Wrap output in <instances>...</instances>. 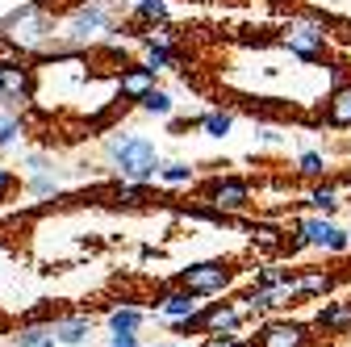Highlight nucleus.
Listing matches in <instances>:
<instances>
[{"mask_svg":"<svg viewBox=\"0 0 351 347\" xmlns=\"http://www.w3.org/2000/svg\"><path fill=\"white\" fill-rule=\"evenodd\" d=\"M335 289H339V276L330 268H297V301L330 297Z\"/></svg>","mask_w":351,"mask_h":347,"instance_id":"16","label":"nucleus"},{"mask_svg":"<svg viewBox=\"0 0 351 347\" xmlns=\"http://www.w3.org/2000/svg\"><path fill=\"white\" fill-rule=\"evenodd\" d=\"M109 347H147L138 331H130V335H109Z\"/></svg>","mask_w":351,"mask_h":347,"instance_id":"35","label":"nucleus"},{"mask_svg":"<svg viewBox=\"0 0 351 347\" xmlns=\"http://www.w3.org/2000/svg\"><path fill=\"white\" fill-rule=\"evenodd\" d=\"M159 347H180V343H159Z\"/></svg>","mask_w":351,"mask_h":347,"instance_id":"39","label":"nucleus"},{"mask_svg":"<svg viewBox=\"0 0 351 347\" xmlns=\"http://www.w3.org/2000/svg\"><path fill=\"white\" fill-rule=\"evenodd\" d=\"M201 306H205V301H201V297H193V293H189V289H180V285H171V289H159V293H155V314H159L167 326L193 322V318L201 314Z\"/></svg>","mask_w":351,"mask_h":347,"instance_id":"11","label":"nucleus"},{"mask_svg":"<svg viewBox=\"0 0 351 347\" xmlns=\"http://www.w3.org/2000/svg\"><path fill=\"white\" fill-rule=\"evenodd\" d=\"M0 38H9L21 55H42L51 47L59 51V17L38 0H25L0 21Z\"/></svg>","mask_w":351,"mask_h":347,"instance_id":"2","label":"nucleus"},{"mask_svg":"<svg viewBox=\"0 0 351 347\" xmlns=\"http://www.w3.org/2000/svg\"><path fill=\"white\" fill-rule=\"evenodd\" d=\"M326 171H330V155L326 151H301L297 155V176H305V180H326Z\"/></svg>","mask_w":351,"mask_h":347,"instance_id":"25","label":"nucleus"},{"mask_svg":"<svg viewBox=\"0 0 351 347\" xmlns=\"http://www.w3.org/2000/svg\"><path fill=\"white\" fill-rule=\"evenodd\" d=\"M339 189H343V197H347V193H351V167H347V171H343V180H339Z\"/></svg>","mask_w":351,"mask_h":347,"instance_id":"37","label":"nucleus"},{"mask_svg":"<svg viewBox=\"0 0 351 347\" xmlns=\"http://www.w3.org/2000/svg\"><path fill=\"white\" fill-rule=\"evenodd\" d=\"M113 205H121V209H147V205H151V184L117 180V184H113Z\"/></svg>","mask_w":351,"mask_h":347,"instance_id":"22","label":"nucleus"},{"mask_svg":"<svg viewBox=\"0 0 351 347\" xmlns=\"http://www.w3.org/2000/svg\"><path fill=\"white\" fill-rule=\"evenodd\" d=\"M113 34H117L113 9L101 5V0H84V5H75L67 13V21H59V47L63 51H88V47H97V42H105Z\"/></svg>","mask_w":351,"mask_h":347,"instance_id":"4","label":"nucleus"},{"mask_svg":"<svg viewBox=\"0 0 351 347\" xmlns=\"http://www.w3.org/2000/svg\"><path fill=\"white\" fill-rule=\"evenodd\" d=\"M38 101V67L29 59H9L0 63V105L9 113H25Z\"/></svg>","mask_w":351,"mask_h":347,"instance_id":"6","label":"nucleus"},{"mask_svg":"<svg viewBox=\"0 0 351 347\" xmlns=\"http://www.w3.org/2000/svg\"><path fill=\"white\" fill-rule=\"evenodd\" d=\"M247 326V314L239 310V301H205L201 314L180 331V335H239Z\"/></svg>","mask_w":351,"mask_h":347,"instance_id":"10","label":"nucleus"},{"mask_svg":"<svg viewBox=\"0 0 351 347\" xmlns=\"http://www.w3.org/2000/svg\"><path fill=\"white\" fill-rule=\"evenodd\" d=\"M247 235H251V251H255L259 259H276V255L285 251V239H289V230L276 226V222H255Z\"/></svg>","mask_w":351,"mask_h":347,"instance_id":"18","label":"nucleus"},{"mask_svg":"<svg viewBox=\"0 0 351 347\" xmlns=\"http://www.w3.org/2000/svg\"><path fill=\"white\" fill-rule=\"evenodd\" d=\"M305 209L310 213H322V218H335V213L343 209V189L339 180H314L310 189H305Z\"/></svg>","mask_w":351,"mask_h":347,"instance_id":"15","label":"nucleus"},{"mask_svg":"<svg viewBox=\"0 0 351 347\" xmlns=\"http://www.w3.org/2000/svg\"><path fill=\"white\" fill-rule=\"evenodd\" d=\"M197 5H213V0H197Z\"/></svg>","mask_w":351,"mask_h":347,"instance_id":"40","label":"nucleus"},{"mask_svg":"<svg viewBox=\"0 0 351 347\" xmlns=\"http://www.w3.org/2000/svg\"><path fill=\"white\" fill-rule=\"evenodd\" d=\"M272 5H297V0H272Z\"/></svg>","mask_w":351,"mask_h":347,"instance_id":"38","label":"nucleus"},{"mask_svg":"<svg viewBox=\"0 0 351 347\" xmlns=\"http://www.w3.org/2000/svg\"><path fill=\"white\" fill-rule=\"evenodd\" d=\"M138 42H155V47H180V29H176L171 21L138 25Z\"/></svg>","mask_w":351,"mask_h":347,"instance_id":"28","label":"nucleus"},{"mask_svg":"<svg viewBox=\"0 0 351 347\" xmlns=\"http://www.w3.org/2000/svg\"><path fill=\"white\" fill-rule=\"evenodd\" d=\"M17 189H21V176H17L13 167H5V163H0V201H5V197H13Z\"/></svg>","mask_w":351,"mask_h":347,"instance_id":"33","label":"nucleus"},{"mask_svg":"<svg viewBox=\"0 0 351 347\" xmlns=\"http://www.w3.org/2000/svg\"><path fill=\"white\" fill-rule=\"evenodd\" d=\"M21 134H25V117H17V113H9V109H0V151L17 147Z\"/></svg>","mask_w":351,"mask_h":347,"instance_id":"29","label":"nucleus"},{"mask_svg":"<svg viewBox=\"0 0 351 347\" xmlns=\"http://www.w3.org/2000/svg\"><path fill=\"white\" fill-rule=\"evenodd\" d=\"M280 47H285L297 63H305V67L326 63V59H330V17L318 13V9L297 13V17L280 29Z\"/></svg>","mask_w":351,"mask_h":347,"instance_id":"3","label":"nucleus"},{"mask_svg":"<svg viewBox=\"0 0 351 347\" xmlns=\"http://www.w3.org/2000/svg\"><path fill=\"white\" fill-rule=\"evenodd\" d=\"M151 88H159V71H151L147 63H125V67H117V101L121 105H138Z\"/></svg>","mask_w":351,"mask_h":347,"instance_id":"12","label":"nucleus"},{"mask_svg":"<svg viewBox=\"0 0 351 347\" xmlns=\"http://www.w3.org/2000/svg\"><path fill=\"white\" fill-rule=\"evenodd\" d=\"M93 314H59L55 322H51V331H55V339L63 343V347H84L88 339H93Z\"/></svg>","mask_w":351,"mask_h":347,"instance_id":"17","label":"nucleus"},{"mask_svg":"<svg viewBox=\"0 0 351 347\" xmlns=\"http://www.w3.org/2000/svg\"><path fill=\"white\" fill-rule=\"evenodd\" d=\"M101 155L117 171V180H134V184H155L159 163H163L155 139L143 134V130H113L101 143Z\"/></svg>","mask_w":351,"mask_h":347,"instance_id":"1","label":"nucleus"},{"mask_svg":"<svg viewBox=\"0 0 351 347\" xmlns=\"http://www.w3.org/2000/svg\"><path fill=\"white\" fill-rule=\"evenodd\" d=\"M201 347H251L247 339H239V335H205V343Z\"/></svg>","mask_w":351,"mask_h":347,"instance_id":"34","label":"nucleus"},{"mask_svg":"<svg viewBox=\"0 0 351 347\" xmlns=\"http://www.w3.org/2000/svg\"><path fill=\"white\" fill-rule=\"evenodd\" d=\"M201 205H209L217 213H226V218H234V213H247L255 205V189L243 176H209L201 184Z\"/></svg>","mask_w":351,"mask_h":347,"instance_id":"8","label":"nucleus"},{"mask_svg":"<svg viewBox=\"0 0 351 347\" xmlns=\"http://www.w3.org/2000/svg\"><path fill=\"white\" fill-rule=\"evenodd\" d=\"M293 272H297V268H280L276 259H263V264L251 268V285H255V289H272V285H285Z\"/></svg>","mask_w":351,"mask_h":347,"instance_id":"26","label":"nucleus"},{"mask_svg":"<svg viewBox=\"0 0 351 347\" xmlns=\"http://www.w3.org/2000/svg\"><path fill=\"white\" fill-rule=\"evenodd\" d=\"M259 143H263V147H276V143H280V130H272V125H259Z\"/></svg>","mask_w":351,"mask_h":347,"instance_id":"36","label":"nucleus"},{"mask_svg":"<svg viewBox=\"0 0 351 347\" xmlns=\"http://www.w3.org/2000/svg\"><path fill=\"white\" fill-rule=\"evenodd\" d=\"M13 347H59L51 326H21V335L13 339Z\"/></svg>","mask_w":351,"mask_h":347,"instance_id":"31","label":"nucleus"},{"mask_svg":"<svg viewBox=\"0 0 351 347\" xmlns=\"http://www.w3.org/2000/svg\"><path fill=\"white\" fill-rule=\"evenodd\" d=\"M239 280V268L230 264V259H193L189 268L176 272V285L189 289L193 297L201 301H213V297H226Z\"/></svg>","mask_w":351,"mask_h":347,"instance_id":"5","label":"nucleus"},{"mask_svg":"<svg viewBox=\"0 0 351 347\" xmlns=\"http://www.w3.org/2000/svg\"><path fill=\"white\" fill-rule=\"evenodd\" d=\"M147 310L143 306H130V301H121V306H113L109 314H105V326H109V335H130V331H143L147 326Z\"/></svg>","mask_w":351,"mask_h":347,"instance_id":"19","label":"nucleus"},{"mask_svg":"<svg viewBox=\"0 0 351 347\" xmlns=\"http://www.w3.org/2000/svg\"><path fill=\"white\" fill-rule=\"evenodd\" d=\"M318 335H351V297H326V306L310 322Z\"/></svg>","mask_w":351,"mask_h":347,"instance_id":"14","label":"nucleus"},{"mask_svg":"<svg viewBox=\"0 0 351 347\" xmlns=\"http://www.w3.org/2000/svg\"><path fill=\"white\" fill-rule=\"evenodd\" d=\"M314 343V326L310 322H297V318H263L251 335V347H310Z\"/></svg>","mask_w":351,"mask_h":347,"instance_id":"9","label":"nucleus"},{"mask_svg":"<svg viewBox=\"0 0 351 347\" xmlns=\"http://www.w3.org/2000/svg\"><path fill=\"white\" fill-rule=\"evenodd\" d=\"M155 180L167 184V189H193V184H197V167H193L189 159H163Z\"/></svg>","mask_w":351,"mask_h":347,"instance_id":"20","label":"nucleus"},{"mask_svg":"<svg viewBox=\"0 0 351 347\" xmlns=\"http://www.w3.org/2000/svg\"><path fill=\"white\" fill-rule=\"evenodd\" d=\"M197 130H201L205 139H226L230 130H234V113L230 109H209V113L197 117Z\"/></svg>","mask_w":351,"mask_h":347,"instance_id":"23","label":"nucleus"},{"mask_svg":"<svg viewBox=\"0 0 351 347\" xmlns=\"http://www.w3.org/2000/svg\"><path fill=\"white\" fill-rule=\"evenodd\" d=\"M293 239L305 251H326V255H343L351 247V235L335 218H322V213H305V218H297L293 222Z\"/></svg>","mask_w":351,"mask_h":347,"instance_id":"7","label":"nucleus"},{"mask_svg":"<svg viewBox=\"0 0 351 347\" xmlns=\"http://www.w3.org/2000/svg\"><path fill=\"white\" fill-rule=\"evenodd\" d=\"M151 71H171V67H180V47H155V42H143V59Z\"/></svg>","mask_w":351,"mask_h":347,"instance_id":"24","label":"nucleus"},{"mask_svg":"<svg viewBox=\"0 0 351 347\" xmlns=\"http://www.w3.org/2000/svg\"><path fill=\"white\" fill-rule=\"evenodd\" d=\"M130 21L134 25L171 21V0H130Z\"/></svg>","mask_w":351,"mask_h":347,"instance_id":"21","label":"nucleus"},{"mask_svg":"<svg viewBox=\"0 0 351 347\" xmlns=\"http://www.w3.org/2000/svg\"><path fill=\"white\" fill-rule=\"evenodd\" d=\"M138 109H143L147 117H159V121H167V117L176 113V97H171L167 88H151V93L138 101Z\"/></svg>","mask_w":351,"mask_h":347,"instance_id":"27","label":"nucleus"},{"mask_svg":"<svg viewBox=\"0 0 351 347\" xmlns=\"http://www.w3.org/2000/svg\"><path fill=\"white\" fill-rule=\"evenodd\" d=\"M25 189L42 201H51V197L63 193V180H59V171H42V176H25Z\"/></svg>","mask_w":351,"mask_h":347,"instance_id":"30","label":"nucleus"},{"mask_svg":"<svg viewBox=\"0 0 351 347\" xmlns=\"http://www.w3.org/2000/svg\"><path fill=\"white\" fill-rule=\"evenodd\" d=\"M42 171H55V163H51V155H42V151H34V155H25V176H42Z\"/></svg>","mask_w":351,"mask_h":347,"instance_id":"32","label":"nucleus"},{"mask_svg":"<svg viewBox=\"0 0 351 347\" xmlns=\"http://www.w3.org/2000/svg\"><path fill=\"white\" fill-rule=\"evenodd\" d=\"M326 130H351V80L335 84V88L322 97V117Z\"/></svg>","mask_w":351,"mask_h":347,"instance_id":"13","label":"nucleus"}]
</instances>
